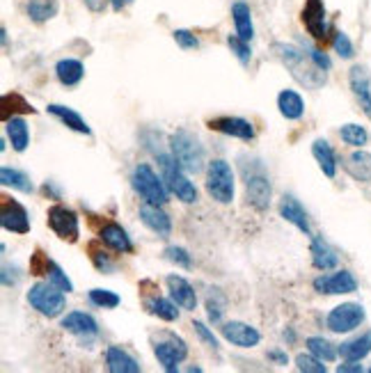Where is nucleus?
<instances>
[{
  "label": "nucleus",
  "mask_w": 371,
  "mask_h": 373,
  "mask_svg": "<svg viewBox=\"0 0 371 373\" xmlns=\"http://www.w3.org/2000/svg\"><path fill=\"white\" fill-rule=\"evenodd\" d=\"M55 76L65 87H74L82 80V76H85V67H82L80 60L65 58L55 65Z\"/></svg>",
  "instance_id": "obj_27"
},
{
  "label": "nucleus",
  "mask_w": 371,
  "mask_h": 373,
  "mask_svg": "<svg viewBox=\"0 0 371 373\" xmlns=\"http://www.w3.org/2000/svg\"><path fill=\"white\" fill-rule=\"evenodd\" d=\"M90 252H92V261H95V266L99 268L101 273H106V275H110L112 271H115V264L110 261V256L103 252V250H97L95 245L90 247Z\"/></svg>",
  "instance_id": "obj_45"
},
{
  "label": "nucleus",
  "mask_w": 371,
  "mask_h": 373,
  "mask_svg": "<svg viewBox=\"0 0 371 373\" xmlns=\"http://www.w3.org/2000/svg\"><path fill=\"white\" fill-rule=\"evenodd\" d=\"M346 172L360 183L371 181V153L369 151H353L344 163Z\"/></svg>",
  "instance_id": "obj_26"
},
{
  "label": "nucleus",
  "mask_w": 371,
  "mask_h": 373,
  "mask_svg": "<svg viewBox=\"0 0 371 373\" xmlns=\"http://www.w3.org/2000/svg\"><path fill=\"white\" fill-rule=\"evenodd\" d=\"M280 215L286 222H291L296 229H301L305 236H312V225H309L307 211L303 209V204L296 200L294 195H284L280 202Z\"/></svg>",
  "instance_id": "obj_18"
},
{
  "label": "nucleus",
  "mask_w": 371,
  "mask_h": 373,
  "mask_svg": "<svg viewBox=\"0 0 371 373\" xmlns=\"http://www.w3.org/2000/svg\"><path fill=\"white\" fill-rule=\"evenodd\" d=\"M158 168H161V177L168 185V190L177 197L183 204H195L198 202V188L195 183L188 181L186 172L181 170V165L174 161L172 153H158Z\"/></svg>",
  "instance_id": "obj_4"
},
{
  "label": "nucleus",
  "mask_w": 371,
  "mask_h": 373,
  "mask_svg": "<svg viewBox=\"0 0 371 373\" xmlns=\"http://www.w3.org/2000/svg\"><path fill=\"white\" fill-rule=\"evenodd\" d=\"M284 339L289 341V344H294V341H296V335H294V330H291V328H286V330H284Z\"/></svg>",
  "instance_id": "obj_54"
},
{
  "label": "nucleus",
  "mask_w": 371,
  "mask_h": 373,
  "mask_svg": "<svg viewBox=\"0 0 371 373\" xmlns=\"http://www.w3.org/2000/svg\"><path fill=\"white\" fill-rule=\"evenodd\" d=\"M339 138L346 144H350V147H365L369 142V133L365 131V126H360V124H344V126L339 129Z\"/></svg>",
  "instance_id": "obj_37"
},
{
  "label": "nucleus",
  "mask_w": 371,
  "mask_h": 373,
  "mask_svg": "<svg viewBox=\"0 0 371 373\" xmlns=\"http://www.w3.org/2000/svg\"><path fill=\"white\" fill-rule=\"evenodd\" d=\"M172 156L186 174H198L204 170V147L190 131L179 129L170 136Z\"/></svg>",
  "instance_id": "obj_3"
},
{
  "label": "nucleus",
  "mask_w": 371,
  "mask_h": 373,
  "mask_svg": "<svg viewBox=\"0 0 371 373\" xmlns=\"http://www.w3.org/2000/svg\"><path fill=\"white\" fill-rule=\"evenodd\" d=\"M348 82H350V90L362 108L365 115L371 119V76L367 74L365 67H353L348 74Z\"/></svg>",
  "instance_id": "obj_16"
},
{
  "label": "nucleus",
  "mask_w": 371,
  "mask_h": 373,
  "mask_svg": "<svg viewBox=\"0 0 371 373\" xmlns=\"http://www.w3.org/2000/svg\"><path fill=\"white\" fill-rule=\"evenodd\" d=\"M0 183L7 185V188H14L18 193H33V181L26 172L14 170V168H3L0 170Z\"/></svg>",
  "instance_id": "obj_34"
},
{
  "label": "nucleus",
  "mask_w": 371,
  "mask_h": 373,
  "mask_svg": "<svg viewBox=\"0 0 371 373\" xmlns=\"http://www.w3.org/2000/svg\"><path fill=\"white\" fill-rule=\"evenodd\" d=\"M305 344L309 348V353L316 355L318 360H323V362H333L339 355V350L333 344H330L328 339H323V337H309Z\"/></svg>",
  "instance_id": "obj_36"
},
{
  "label": "nucleus",
  "mask_w": 371,
  "mask_h": 373,
  "mask_svg": "<svg viewBox=\"0 0 371 373\" xmlns=\"http://www.w3.org/2000/svg\"><path fill=\"white\" fill-rule=\"evenodd\" d=\"M277 108H280V115L289 121H296L305 115V101L294 90L280 92V97H277Z\"/></svg>",
  "instance_id": "obj_24"
},
{
  "label": "nucleus",
  "mask_w": 371,
  "mask_h": 373,
  "mask_svg": "<svg viewBox=\"0 0 371 373\" xmlns=\"http://www.w3.org/2000/svg\"><path fill=\"white\" fill-rule=\"evenodd\" d=\"M58 7H60L58 0H28L26 12L35 23H46L48 18L58 14Z\"/></svg>",
  "instance_id": "obj_33"
},
{
  "label": "nucleus",
  "mask_w": 371,
  "mask_h": 373,
  "mask_svg": "<svg viewBox=\"0 0 371 373\" xmlns=\"http://www.w3.org/2000/svg\"><path fill=\"white\" fill-rule=\"evenodd\" d=\"M307 53H309V58L314 60V65L321 67L323 71H330V67H333V62H330V58L323 53V50H318V48H307Z\"/></svg>",
  "instance_id": "obj_49"
},
{
  "label": "nucleus",
  "mask_w": 371,
  "mask_h": 373,
  "mask_svg": "<svg viewBox=\"0 0 371 373\" xmlns=\"http://www.w3.org/2000/svg\"><path fill=\"white\" fill-rule=\"evenodd\" d=\"M133 0H110V5H112V9H115V12H122L124 7L127 5H131Z\"/></svg>",
  "instance_id": "obj_53"
},
{
  "label": "nucleus",
  "mask_w": 371,
  "mask_h": 373,
  "mask_svg": "<svg viewBox=\"0 0 371 373\" xmlns=\"http://www.w3.org/2000/svg\"><path fill=\"white\" fill-rule=\"evenodd\" d=\"M206 193L218 204L234 202V172L227 161H211L206 168Z\"/></svg>",
  "instance_id": "obj_6"
},
{
  "label": "nucleus",
  "mask_w": 371,
  "mask_h": 373,
  "mask_svg": "<svg viewBox=\"0 0 371 373\" xmlns=\"http://www.w3.org/2000/svg\"><path fill=\"white\" fill-rule=\"evenodd\" d=\"M82 3H85L90 12H103V7H106L108 0H82Z\"/></svg>",
  "instance_id": "obj_52"
},
{
  "label": "nucleus",
  "mask_w": 371,
  "mask_h": 373,
  "mask_svg": "<svg viewBox=\"0 0 371 373\" xmlns=\"http://www.w3.org/2000/svg\"><path fill=\"white\" fill-rule=\"evenodd\" d=\"M144 307H147V312L154 314V316H158L161 320H168V323H172V320H177L179 318V312H177V305L172 303V300L168 298H151L144 303Z\"/></svg>",
  "instance_id": "obj_35"
},
{
  "label": "nucleus",
  "mask_w": 371,
  "mask_h": 373,
  "mask_svg": "<svg viewBox=\"0 0 371 373\" xmlns=\"http://www.w3.org/2000/svg\"><path fill=\"white\" fill-rule=\"evenodd\" d=\"M48 227L53 229L55 236H60L62 241L76 243L80 236V220L78 213L74 209H69L65 204H55L48 209Z\"/></svg>",
  "instance_id": "obj_8"
},
{
  "label": "nucleus",
  "mask_w": 371,
  "mask_h": 373,
  "mask_svg": "<svg viewBox=\"0 0 371 373\" xmlns=\"http://www.w3.org/2000/svg\"><path fill=\"white\" fill-rule=\"evenodd\" d=\"M369 371H371V369H369Z\"/></svg>",
  "instance_id": "obj_55"
},
{
  "label": "nucleus",
  "mask_w": 371,
  "mask_h": 373,
  "mask_svg": "<svg viewBox=\"0 0 371 373\" xmlns=\"http://www.w3.org/2000/svg\"><path fill=\"white\" fill-rule=\"evenodd\" d=\"M131 185L144 202L147 204H156V206H165L170 202V190L165 185L163 177H158L147 163H140L133 168L131 172Z\"/></svg>",
  "instance_id": "obj_5"
},
{
  "label": "nucleus",
  "mask_w": 371,
  "mask_h": 373,
  "mask_svg": "<svg viewBox=\"0 0 371 373\" xmlns=\"http://www.w3.org/2000/svg\"><path fill=\"white\" fill-rule=\"evenodd\" d=\"M28 112L35 115L37 110L21 94H3V101H0V117H3V121L12 119L16 115H28Z\"/></svg>",
  "instance_id": "obj_32"
},
{
  "label": "nucleus",
  "mask_w": 371,
  "mask_h": 373,
  "mask_svg": "<svg viewBox=\"0 0 371 373\" xmlns=\"http://www.w3.org/2000/svg\"><path fill=\"white\" fill-rule=\"evenodd\" d=\"M0 225H3V229L12 232V234H28L30 217H28L26 206L9 200V197H3V204H0Z\"/></svg>",
  "instance_id": "obj_12"
},
{
  "label": "nucleus",
  "mask_w": 371,
  "mask_h": 373,
  "mask_svg": "<svg viewBox=\"0 0 371 373\" xmlns=\"http://www.w3.org/2000/svg\"><path fill=\"white\" fill-rule=\"evenodd\" d=\"M87 298H90V303L99 309H115L122 303V298L115 291H108V288H92Z\"/></svg>",
  "instance_id": "obj_38"
},
{
  "label": "nucleus",
  "mask_w": 371,
  "mask_h": 373,
  "mask_svg": "<svg viewBox=\"0 0 371 373\" xmlns=\"http://www.w3.org/2000/svg\"><path fill=\"white\" fill-rule=\"evenodd\" d=\"M44 275H46V279H48L50 284H55L60 288V291H65V293L74 291V284H71V279L67 277V273L62 271V268L55 261H50V259H48V264H46V273Z\"/></svg>",
  "instance_id": "obj_39"
},
{
  "label": "nucleus",
  "mask_w": 371,
  "mask_h": 373,
  "mask_svg": "<svg viewBox=\"0 0 371 373\" xmlns=\"http://www.w3.org/2000/svg\"><path fill=\"white\" fill-rule=\"evenodd\" d=\"M312 264L318 271H333L339 264V256L337 252L330 247L321 236H312Z\"/></svg>",
  "instance_id": "obj_23"
},
{
  "label": "nucleus",
  "mask_w": 371,
  "mask_h": 373,
  "mask_svg": "<svg viewBox=\"0 0 371 373\" xmlns=\"http://www.w3.org/2000/svg\"><path fill=\"white\" fill-rule=\"evenodd\" d=\"M62 328L67 333L76 335L80 339H90V337H97L99 335V323L95 320V316H90L85 312H71L62 318Z\"/></svg>",
  "instance_id": "obj_21"
},
{
  "label": "nucleus",
  "mask_w": 371,
  "mask_h": 373,
  "mask_svg": "<svg viewBox=\"0 0 371 373\" xmlns=\"http://www.w3.org/2000/svg\"><path fill=\"white\" fill-rule=\"evenodd\" d=\"M106 364L110 373H140L142 367L138 364V360L129 355L127 350L119 346H108L106 350Z\"/></svg>",
  "instance_id": "obj_22"
},
{
  "label": "nucleus",
  "mask_w": 371,
  "mask_h": 373,
  "mask_svg": "<svg viewBox=\"0 0 371 373\" xmlns=\"http://www.w3.org/2000/svg\"><path fill=\"white\" fill-rule=\"evenodd\" d=\"M163 256L168 259V261H172V264L181 266V268H190V266H193V261H190V254L186 252L183 247H177V245H170V247H165Z\"/></svg>",
  "instance_id": "obj_42"
},
{
  "label": "nucleus",
  "mask_w": 371,
  "mask_h": 373,
  "mask_svg": "<svg viewBox=\"0 0 371 373\" xmlns=\"http://www.w3.org/2000/svg\"><path fill=\"white\" fill-rule=\"evenodd\" d=\"M312 156L316 158L318 168H321V172L326 174V177L335 179V174H337V156H335V149L330 147L328 140H314Z\"/></svg>",
  "instance_id": "obj_29"
},
{
  "label": "nucleus",
  "mask_w": 371,
  "mask_h": 373,
  "mask_svg": "<svg viewBox=\"0 0 371 373\" xmlns=\"http://www.w3.org/2000/svg\"><path fill=\"white\" fill-rule=\"evenodd\" d=\"M209 129L222 133V136L245 140V142L254 140V136H257L254 124L243 119V117H215V119H209Z\"/></svg>",
  "instance_id": "obj_15"
},
{
  "label": "nucleus",
  "mask_w": 371,
  "mask_h": 373,
  "mask_svg": "<svg viewBox=\"0 0 371 373\" xmlns=\"http://www.w3.org/2000/svg\"><path fill=\"white\" fill-rule=\"evenodd\" d=\"M193 328H195V335H198V337H200V339L204 341V344L209 346V348H213V350H218V348H220L218 339H215V335H213L211 330H209V328H206V325L202 323V320H195V323H193Z\"/></svg>",
  "instance_id": "obj_47"
},
{
  "label": "nucleus",
  "mask_w": 371,
  "mask_h": 373,
  "mask_svg": "<svg viewBox=\"0 0 371 373\" xmlns=\"http://www.w3.org/2000/svg\"><path fill=\"white\" fill-rule=\"evenodd\" d=\"M5 131H7L9 142H12V149L18 151V153H23L28 149V144H30V129H28V124L21 119V117H12V119L5 121Z\"/></svg>",
  "instance_id": "obj_30"
},
{
  "label": "nucleus",
  "mask_w": 371,
  "mask_h": 373,
  "mask_svg": "<svg viewBox=\"0 0 371 373\" xmlns=\"http://www.w3.org/2000/svg\"><path fill=\"white\" fill-rule=\"evenodd\" d=\"M303 23L307 28V33L312 35L316 41H323L328 37V16H326V5L323 0H305L303 7Z\"/></svg>",
  "instance_id": "obj_13"
},
{
  "label": "nucleus",
  "mask_w": 371,
  "mask_h": 373,
  "mask_svg": "<svg viewBox=\"0 0 371 373\" xmlns=\"http://www.w3.org/2000/svg\"><path fill=\"white\" fill-rule=\"evenodd\" d=\"M296 367L298 371H305V373H326L328 367L323 364V360H318L316 355H298L296 357Z\"/></svg>",
  "instance_id": "obj_41"
},
{
  "label": "nucleus",
  "mask_w": 371,
  "mask_h": 373,
  "mask_svg": "<svg viewBox=\"0 0 371 373\" xmlns=\"http://www.w3.org/2000/svg\"><path fill=\"white\" fill-rule=\"evenodd\" d=\"M220 333L232 346H239V348H254V346H259V341H262L259 330L247 325V323H241V320L222 323Z\"/></svg>",
  "instance_id": "obj_14"
},
{
  "label": "nucleus",
  "mask_w": 371,
  "mask_h": 373,
  "mask_svg": "<svg viewBox=\"0 0 371 373\" xmlns=\"http://www.w3.org/2000/svg\"><path fill=\"white\" fill-rule=\"evenodd\" d=\"M268 360L275 362L277 367H286L289 364V357H286V353H282V350H271V353H268Z\"/></svg>",
  "instance_id": "obj_51"
},
{
  "label": "nucleus",
  "mask_w": 371,
  "mask_h": 373,
  "mask_svg": "<svg viewBox=\"0 0 371 373\" xmlns=\"http://www.w3.org/2000/svg\"><path fill=\"white\" fill-rule=\"evenodd\" d=\"M241 174H243L245 195H247L250 206L257 211H266L273 200V185H271V179H268L262 161L241 163Z\"/></svg>",
  "instance_id": "obj_2"
},
{
  "label": "nucleus",
  "mask_w": 371,
  "mask_h": 373,
  "mask_svg": "<svg viewBox=\"0 0 371 373\" xmlns=\"http://www.w3.org/2000/svg\"><path fill=\"white\" fill-rule=\"evenodd\" d=\"M365 307L362 305H357V303H344V305H339L335 307L333 312L328 314L326 318V325L330 333H335V335H344V333H353L355 328H360L365 323Z\"/></svg>",
  "instance_id": "obj_10"
},
{
  "label": "nucleus",
  "mask_w": 371,
  "mask_h": 373,
  "mask_svg": "<svg viewBox=\"0 0 371 373\" xmlns=\"http://www.w3.org/2000/svg\"><path fill=\"white\" fill-rule=\"evenodd\" d=\"M46 264H48V256L37 250L35 256H33V261H30V275H35V277H41L46 273Z\"/></svg>",
  "instance_id": "obj_48"
},
{
  "label": "nucleus",
  "mask_w": 371,
  "mask_h": 373,
  "mask_svg": "<svg viewBox=\"0 0 371 373\" xmlns=\"http://www.w3.org/2000/svg\"><path fill=\"white\" fill-rule=\"evenodd\" d=\"M312 286H314V291L321 296H344V293L357 291V279L348 271H337L333 275L316 277Z\"/></svg>",
  "instance_id": "obj_11"
},
{
  "label": "nucleus",
  "mask_w": 371,
  "mask_h": 373,
  "mask_svg": "<svg viewBox=\"0 0 371 373\" xmlns=\"http://www.w3.org/2000/svg\"><path fill=\"white\" fill-rule=\"evenodd\" d=\"M101 243L110 247L112 252H119V254H131L133 252V243H131V236L127 234V229H122L117 222H108L101 227L99 232Z\"/></svg>",
  "instance_id": "obj_20"
},
{
  "label": "nucleus",
  "mask_w": 371,
  "mask_h": 373,
  "mask_svg": "<svg viewBox=\"0 0 371 373\" xmlns=\"http://www.w3.org/2000/svg\"><path fill=\"white\" fill-rule=\"evenodd\" d=\"M333 48H335V53L339 58H344V60H350L355 55V50H353V44H350V39L344 35V33H335V39H333Z\"/></svg>",
  "instance_id": "obj_43"
},
{
  "label": "nucleus",
  "mask_w": 371,
  "mask_h": 373,
  "mask_svg": "<svg viewBox=\"0 0 371 373\" xmlns=\"http://www.w3.org/2000/svg\"><path fill=\"white\" fill-rule=\"evenodd\" d=\"M28 303H30V307L37 309V312L46 318L60 316L67 307L65 291H60V288L50 282H37L35 286H30Z\"/></svg>",
  "instance_id": "obj_7"
},
{
  "label": "nucleus",
  "mask_w": 371,
  "mask_h": 373,
  "mask_svg": "<svg viewBox=\"0 0 371 373\" xmlns=\"http://www.w3.org/2000/svg\"><path fill=\"white\" fill-rule=\"evenodd\" d=\"M337 371L339 373H362L365 369H362V364H355L353 360H346V364H339Z\"/></svg>",
  "instance_id": "obj_50"
},
{
  "label": "nucleus",
  "mask_w": 371,
  "mask_h": 373,
  "mask_svg": "<svg viewBox=\"0 0 371 373\" xmlns=\"http://www.w3.org/2000/svg\"><path fill=\"white\" fill-rule=\"evenodd\" d=\"M232 18H234V26H236V35L245 41H252L254 37V26H252V12H250V5L243 3V0H236L232 5Z\"/></svg>",
  "instance_id": "obj_25"
},
{
  "label": "nucleus",
  "mask_w": 371,
  "mask_h": 373,
  "mask_svg": "<svg viewBox=\"0 0 371 373\" xmlns=\"http://www.w3.org/2000/svg\"><path fill=\"white\" fill-rule=\"evenodd\" d=\"M273 50H275V55L291 69V76L301 82V85L309 90H318L321 85H326V71L314 65V60L309 58V53H303L301 48L291 46V44H280V41L273 44Z\"/></svg>",
  "instance_id": "obj_1"
},
{
  "label": "nucleus",
  "mask_w": 371,
  "mask_h": 373,
  "mask_svg": "<svg viewBox=\"0 0 371 373\" xmlns=\"http://www.w3.org/2000/svg\"><path fill=\"white\" fill-rule=\"evenodd\" d=\"M215 298H218V291H213V296L206 298V314H209L211 323H220L222 314H225V303H222V300L218 303Z\"/></svg>",
  "instance_id": "obj_44"
},
{
  "label": "nucleus",
  "mask_w": 371,
  "mask_h": 373,
  "mask_svg": "<svg viewBox=\"0 0 371 373\" xmlns=\"http://www.w3.org/2000/svg\"><path fill=\"white\" fill-rule=\"evenodd\" d=\"M165 282H168V288H170V298L181 309L193 312V309L198 307V293H195V288H193V284L188 282V279H183L179 275H168Z\"/></svg>",
  "instance_id": "obj_19"
},
{
  "label": "nucleus",
  "mask_w": 371,
  "mask_h": 373,
  "mask_svg": "<svg viewBox=\"0 0 371 373\" xmlns=\"http://www.w3.org/2000/svg\"><path fill=\"white\" fill-rule=\"evenodd\" d=\"M172 37H174V41L181 46V48H186V50H190V48H200V39L195 37L190 30H174L172 33Z\"/></svg>",
  "instance_id": "obj_46"
},
{
  "label": "nucleus",
  "mask_w": 371,
  "mask_h": 373,
  "mask_svg": "<svg viewBox=\"0 0 371 373\" xmlns=\"http://www.w3.org/2000/svg\"><path fill=\"white\" fill-rule=\"evenodd\" d=\"M371 353V330L365 335H360L350 341H344L342 346H339V355L344 360H353V362H360L365 360L367 355Z\"/></svg>",
  "instance_id": "obj_31"
},
{
  "label": "nucleus",
  "mask_w": 371,
  "mask_h": 373,
  "mask_svg": "<svg viewBox=\"0 0 371 373\" xmlns=\"http://www.w3.org/2000/svg\"><path fill=\"white\" fill-rule=\"evenodd\" d=\"M48 115H53L58 117L65 126H69L71 131H76V133H82V136H92V129L87 126V121L82 119L76 110H71L67 106H58V103H50L48 106Z\"/></svg>",
  "instance_id": "obj_28"
},
{
  "label": "nucleus",
  "mask_w": 371,
  "mask_h": 373,
  "mask_svg": "<svg viewBox=\"0 0 371 373\" xmlns=\"http://www.w3.org/2000/svg\"><path fill=\"white\" fill-rule=\"evenodd\" d=\"M154 355H156L158 364L165 371L172 373V371L179 369V364L186 357H188V346H186V341L174 333H165L163 341H156V344H154Z\"/></svg>",
  "instance_id": "obj_9"
},
{
  "label": "nucleus",
  "mask_w": 371,
  "mask_h": 373,
  "mask_svg": "<svg viewBox=\"0 0 371 373\" xmlns=\"http://www.w3.org/2000/svg\"><path fill=\"white\" fill-rule=\"evenodd\" d=\"M140 220L142 225L147 227V229H151L156 236L161 238H168L172 234V220L170 215L165 213L161 206L156 204H144L140 209Z\"/></svg>",
  "instance_id": "obj_17"
},
{
  "label": "nucleus",
  "mask_w": 371,
  "mask_h": 373,
  "mask_svg": "<svg viewBox=\"0 0 371 373\" xmlns=\"http://www.w3.org/2000/svg\"><path fill=\"white\" fill-rule=\"evenodd\" d=\"M227 46L232 48V53H234L236 58H239L241 65H247V62H250V58H252L250 41L241 39L239 35H230V37H227Z\"/></svg>",
  "instance_id": "obj_40"
}]
</instances>
